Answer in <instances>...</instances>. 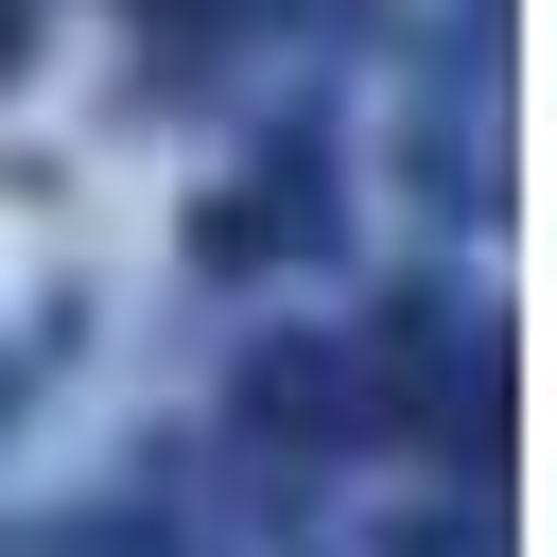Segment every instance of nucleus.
<instances>
[{"instance_id": "1", "label": "nucleus", "mask_w": 557, "mask_h": 557, "mask_svg": "<svg viewBox=\"0 0 557 557\" xmlns=\"http://www.w3.org/2000/svg\"><path fill=\"white\" fill-rule=\"evenodd\" d=\"M244 418L261 435H366V348H331V331L244 348Z\"/></svg>"}, {"instance_id": "2", "label": "nucleus", "mask_w": 557, "mask_h": 557, "mask_svg": "<svg viewBox=\"0 0 557 557\" xmlns=\"http://www.w3.org/2000/svg\"><path fill=\"white\" fill-rule=\"evenodd\" d=\"M0 70H17V0H0Z\"/></svg>"}]
</instances>
